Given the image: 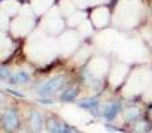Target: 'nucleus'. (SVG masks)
I'll use <instances>...</instances> for the list:
<instances>
[{
  "label": "nucleus",
  "mask_w": 152,
  "mask_h": 133,
  "mask_svg": "<svg viewBox=\"0 0 152 133\" xmlns=\"http://www.w3.org/2000/svg\"><path fill=\"white\" fill-rule=\"evenodd\" d=\"M123 116H124V120L128 121V123H134V121H137L142 116L140 113V109L135 105H128V107L124 108L123 110Z\"/></svg>",
  "instance_id": "4"
},
{
  "label": "nucleus",
  "mask_w": 152,
  "mask_h": 133,
  "mask_svg": "<svg viewBox=\"0 0 152 133\" xmlns=\"http://www.w3.org/2000/svg\"><path fill=\"white\" fill-rule=\"evenodd\" d=\"M120 110H121V102L120 101H111L103 108L102 115L107 121H112L118 117Z\"/></svg>",
  "instance_id": "2"
},
{
  "label": "nucleus",
  "mask_w": 152,
  "mask_h": 133,
  "mask_svg": "<svg viewBox=\"0 0 152 133\" xmlns=\"http://www.w3.org/2000/svg\"><path fill=\"white\" fill-rule=\"evenodd\" d=\"M31 125L34 128L35 132H39L43 126V118L39 113H32V117H31Z\"/></svg>",
  "instance_id": "7"
},
{
  "label": "nucleus",
  "mask_w": 152,
  "mask_h": 133,
  "mask_svg": "<svg viewBox=\"0 0 152 133\" xmlns=\"http://www.w3.org/2000/svg\"><path fill=\"white\" fill-rule=\"evenodd\" d=\"M135 132L136 133H148L152 129V124L150 121L145 120H139L135 123Z\"/></svg>",
  "instance_id": "5"
},
{
  "label": "nucleus",
  "mask_w": 152,
  "mask_h": 133,
  "mask_svg": "<svg viewBox=\"0 0 152 133\" xmlns=\"http://www.w3.org/2000/svg\"><path fill=\"white\" fill-rule=\"evenodd\" d=\"M76 94H77V91H76L75 88L68 89V91H64V93L61 94V99H63L64 101H72L76 97Z\"/></svg>",
  "instance_id": "9"
},
{
  "label": "nucleus",
  "mask_w": 152,
  "mask_h": 133,
  "mask_svg": "<svg viewBox=\"0 0 152 133\" xmlns=\"http://www.w3.org/2000/svg\"><path fill=\"white\" fill-rule=\"evenodd\" d=\"M66 84V80L63 77H56L52 78V80L44 81L39 85V92L43 94V96H51V94L56 93L58 91H60L61 88Z\"/></svg>",
  "instance_id": "1"
},
{
  "label": "nucleus",
  "mask_w": 152,
  "mask_h": 133,
  "mask_svg": "<svg viewBox=\"0 0 152 133\" xmlns=\"http://www.w3.org/2000/svg\"><path fill=\"white\" fill-rule=\"evenodd\" d=\"M19 120H18V116H16L15 112L12 110H7V112L3 115V125L7 131H13V129L18 126Z\"/></svg>",
  "instance_id": "3"
},
{
  "label": "nucleus",
  "mask_w": 152,
  "mask_h": 133,
  "mask_svg": "<svg viewBox=\"0 0 152 133\" xmlns=\"http://www.w3.org/2000/svg\"><path fill=\"white\" fill-rule=\"evenodd\" d=\"M81 108H84V109H88V110H92V112H96L97 108H99V100L95 97V99H89V100H84V101H81L80 104Z\"/></svg>",
  "instance_id": "6"
},
{
  "label": "nucleus",
  "mask_w": 152,
  "mask_h": 133,
  "mask_svg": "<svg viewBox=\"0 0 152 133\" xmlns=\"http://www.w3.org/2000/svg\"><path fill=\"white\" fill-rule=\"evenodd\" d=\"M28 75H26V72H18L12 76V83L15 84H26L28 81Z\"/></svg>",
  "instance_id": "8"
},
{
  "label": "nucleus",
  "mask_w": 152,
  "mask_h": 133,
  "mask_svg": "<svg viewBox=\"0 0 152 133\" xmlns=\"http://www.w3.org/2000/svg\"><path fill=\"white\" fill-rule=\"evenodd\" d=\"M68 133H77V132H76V131H74V129H69V131H68Z\"/></svg>",
  "instance_id": "10"
}]
</instances>
